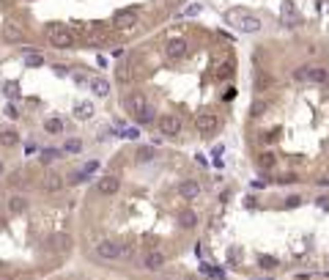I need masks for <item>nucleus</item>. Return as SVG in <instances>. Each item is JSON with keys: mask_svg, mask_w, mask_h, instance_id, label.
<instances>
[{"mask_svg": "<svg viewBox=\"0 0 329 280\" xmlns=\"http://www.w3.org/2000/svg\"><path fill=\"white\" fill-rule=\"evenodd\" d=\"M91 91L96 94V97H107V94H110V83H107V80H102V77H96L91 83Z\"/></svg>", "mask_w": 329, "mask_h": 280, "instance_id": "nucleus-22", "label": "nucleus"}, {"mask_svg": "<svg viewBox=\"0 0 329 280\" xmlns=\"http://www.w3.org/2000/svg\"><path fill=\"white\" fill-rule=\"evenodd\" d=\"M42 187L47 190V193H58V190H63V176L61 173H47Z\"/></svg>", "mask_w": 329, "mask_h": 280, "instance_id": "nucleus-13", "label": "nucleus"}, {"mask_svg": "<svg viewBox=\"0 0 329 280\" xmlns=\"http://www.w3.org/2000/svg\"><path fill=\"white\" fill-rule=\"evenodd\" d=\"M50 245L55 247V250H61V253H69L71 250V236H66V234H52L50 236Z\"/></svg>", "mask_w": 329, "mask_h": 280, "instance_id": "nucleus-16", "label": "nucleus"}, {"mask_svg": "<svg viewBox=\"0 0 329 280\" xmlns=\"http://www.w3.org/2000/svg\"><path fill=\"white\" fill-rule=\"evenodd\" d=\"M234 74V63H222L220 69H217V80H228Z\"/></svg>", "mask_w": 329, "mask_h": 280, "instance_id": "nucleus-30", "label": "nucleus"}, {"mask_svg": "<svg viewBox=\"0 0 329 280\" xmlns=\"http://www.w3.org/2000/svg\"><path fill=\"white\" fill-rule=\"evenodd\" d=\"M22 36H25V33H22V28H20V25H11V22H9V25L3 28V39H6L9 44H20V42H22Z\"/></svg>", "mask_w": 329, "mask_h": 280, "instance_id": "nucleus-14", "label": "nucleus"}, {"mask_svg": "<svg viewBox=\"0 0 329 280\" xmlns=\"http://www.w3.org/2000/svg\"><path fill=\"white\" fill-rule=\"evenodd\" d=\"M296 20H299V17H296V11H294L291 0H285V3H283V22H288V25H294Z\"/></svg>", "mask_w": 329, "mask_h": 280, "instance_id": "nucleus-26", "label": "nucleus"}, {"mask_svg": "<svg viewBox=\"0 0 329 280\" xmlns=\"http://www.w3.org/2000/svg\"><path fill=\"white\" fill-rule=\"evenodd\" d=\"M294 80L296 83H313V85H324L329 83V69L324 66H296L294 69Z\"/></svg>", "mask_w": 329, "mask_h": 280, "instance_id": "nucleus-2", "label": "nucleus"}, {"mask_svg": "<svg viewBox=\"0 0 329 280\" xmlns=\"http://www.w3.org/2000/svg\"><path fill=\"white\" fill-rule=\"evenodd\" d=\"M96 255H99V258H104V261H118L124 255V247L115 242V239H99V242H96Z\"/></svg>", "mask_w": 329, "mask_h": 280, "instance_id": "nucleus-3", "label": "nucleus"}, {"mask_svg": "<svg viewBox=\"0 0 329 280\" xmlns=\"http://www.w3.org/2000/svg\"><path fill=\"white\" fill-rule=\"evenodd\" d=\"M25 209H28V198L25 195H11L9 198V212L11 214H22Z\"/></svg>", "mask_w": 329, "mask_h": 280, "instance_id": "nucleus-17", "label": "nucleus"}, {"mask_svg": "<svg viewBox=\"0 0 329 280\" xmlns=\"http://www.w3.org/2000/svg\"><path fill=\"white\" fill-rule=\"evenodd\" d=\"M272 85H275V77L266 74V71H258V74H255V80H253V91H255V94L269 91Z\"/></svg>", "mask_w": 329, "mask_h": 280, "instance_id": "nucleus-11", "label": "nucleus"}, {"mask_svg": "<svg viewBox=\"0 0 329 280\" xmlns=\"http://www.w3.org/2000/svg\"><path fill=\"white\" fill-rule=\"evenodd\" d=\"M113 58H118V61L126 58V50H124V47H113Z\"/></svg>", "mask_w": 329, "mask_h": 280, "instance_id": "nucleus-38", "label": "nucleus"}, {"mask_svg": "<svg viewBox=\"0 0 329 280\" xmlns=\"http://www.w3.org/2000/svg\"><path fill=\"white\" fill-rule=\"evenodd\" d=\"M0 280H14V277L9 275V272H0Z\"/></svg>", "mask_w": 329, "mask_h": 280, "instance_id": "nucleus-41", "label": "nucleus"}, {"mask_svg": "<svg viewBox=\"0 0 329 280\" xmlns=\"http://www.w3.org/2000/svg\"><path fill=\"white\" fill-rule=\"evenodd\" d=\"M179 222H181V228H195L198 226V214L192 212V209H184L179 214Z\"/></svg>", "mask_w": 329, "mask_h": 280, "instance_id": "nucleus-20", "label": "nucleus"}, {"mask_svg": "<svg viewBox=\"0 0 329 280\" xmlns=\"http://www.w3.org/2000/svg\"><path fill=\"white\" fill-rule=\"evenodd\" d=\"M74 116L80 118V121L93 118V105H91V102H77V105H74Z\"/></svg>", "mask_w": 329, "mask_h": 280, "instance_id": "nucleus-19", "label": "nucleus"}, {"mask_svg": "<svg viewBox=\"0 0 329 280\" xmlns=\"http://www.w3.org/2000/svg\"><path fill=\"white\" fill-rule=\"evenodd\" d=\"M275 162H277V159H275V154H269V151H266V154H261V157H258V165L263 167V171H266V167H272Z\"/></svg>", "mask_w": 329, "mask_h": 280, "instance_id": "nucleus-31", "label": "nucleus"}, {"mask_svg": "<svg viewBox=\"0 0 329 280\" xmlns=\"http://www.w3.org/2000/svg\"><path fill=\"white\" fill-rule=\"evenodd\" d=\"M225 22L234 30H242V33H258L263 28L261 17H255V14H247V11H228L225 14Z\"/></svg>", "mask_w": 329, "mask_h": 280, "instance_id": "nucleus-1", "label": "nucleus"}, {"mask_svg": "<svg viewBox=\"0 0 329 280\" xmlns=\"http://www.w3.org/2000/svg\"><path fill=\"white\" fill-rule=\"evenodd\" d=\"M146 105H148V102H146V97H140V94H132V97L126 99V107H129L132 113H138V110H143Z\"/></svg>", "mask_w": 329, "mask_h": 280, "instance_id": "nucleus-24", "label": "nucleus"}, {"mask_svg": "<svg viewBox=\"0 0 329 280\" xmlns=\"http://www.w3.org/2000/svg\"><path fill=\"white\" fill-rule=\"evenodd\" d=\"M195 126H198V132L200 135H214L217 129H220V118H217L214 113H200L198 118H195Z\"/></svg>", "mask_w": 329, "mask_h": 280, "instance_id": "nucleus-7", "label": "nucleus"}, {"mask_svg": "<svg viewBox=\"0 0 329 280\" xmlns=\"http://www.w3.org/2000/svg\"><path fill=\"white\" fill-rule=\"evenodd\" d=\"M0 228H6V220L3 217H0Z\"/></svg>", "mask_w": 329, "mask_h": 280, "instance_id": "nucleus-43", "label": "nucleus"}, {"mask_svg": "<svg viewBox=\"0 0 329 280\" xmlns=\"http://www.w3.org/2000/svg\"><path fill=\"white\" fill-rule=\"evenodd\" d=\"M115 77H118V83H129V80H132V63H129V58H121V61H118Z\"/></svg>", "mask_w": 329, "mask_h": 280, "instance_id": "nucleus-15", "label": "nucleus"}, {"mask_svg": "<svg viewBox=\"0 0 329 280\" xmlns=\"http://www.w3.org/2000/svg\"><path fill=\"white\" fill-rule=\"evenodd\" d=\"M3 113L9 116V118H17V116H20V110L14 107V105H6V110H3Z\"/></svg>", "mask_w": 329, "mask_h": 280, "instance_id": "nucleus-36", "label": "nucleus"}, {"mask_svg": "<svg viewBox=\"0 0 329 280\" xmlns=\"http://www.w3.org/2000/svg\"><path fill=\"white\" fill-rule=\"evenodd\" d=\"M316 206H321V209H329V198H326V195H324V198H318Z\"/></svg>", "mask_w": 329, "mask_h": 280, "instance_id": "nucleus-39", "label": "nucleus"}, {"mask_svg": "<svg viewBox=\"0 0 329 280\" xmlns=\"http://www.w3.org/2000/svg\"><path fill=\"white\" fill-rule=\"evenodd\" d=\"M179 195H181V198H187V201H192V198H198V195H200V184H198V181H192V179L181 181V184H179Z\"/></svg>", "mask_w": 329, "mask_h": 280, "instance_id": "nucleus-12", "label": "nucleus"}, {"mask_svg": "<svg viewBox=\"0 0 329 280\" xmlns=\"http://www.w3.org/2000/svg\"><path fill=\"white\" fill-rule=\"evenodd\" d=\"M47 39H50V44L58 47V50H69V47L74 44V33H71L69 28H61V25H52L47 30Z\"/></svg>", "mask_w": 329, "mask_h": 280, "instance_id": "nucleus-4", "label": "nucleus"}, {"mask_svg": "<svg viewBox=\"0 0 329 280\" xmlns=\"http://www.w3.org/2000/svg\"><path fill=\"white\" fill-rule=\"evenodd\" d=\"M302 203V198L299 195H291V198H285V209H296V206Z\"/></svg>", "mask_w": 329, "mask_h": 280, "instance_id": "nucleus-34", "label": "nucleus"}, {"mask_svg": "<svg viewBox=\"0 0 329 280\" xmlns=\"http://www.w3.org/2000/svg\"><path fill=\"white\" fill-rule=\"evenodd\" d=\"M266 110H269V102H266V99H255L253 105H250V116H253V118H261Z\"/></svg>", "mask_w": 329, "mask_h": 280, "instance_id": "nucleus-25", "label": "nucleus"}, {"mask_svg": "<svg viewBox=\"0 0 329 280\" xmlns=\"http://www.w3.org/2000/svg\"><path fill=\"white\" fill-rule=\"evenodd\" d=\"M200 11H203V6H200V3H192V6H187V11H184V17H198Z\"/></svg>", "mask_w": 329, "mask_h": 280, "instance_id": "nucleus-33", "label": "nucleus"}, {"mask_svg": "<svg viewBox=\"0 0 329 280\" xmlns=\"http://www.w3.org/2000/svg\"><path fill=\"white\" fill-rule=\"evenodd\" d=\"M44 129L50 132V135H58V132L63 129V121H61V118H47V121H44Z\"/></svg>", "mask_w": 329, "mask_h": 280, "instance_id": "nucleus-28", "label": "nucleus"}, {"mask_svg": "<svg viewBox=\"0 0 329 280\" xmlns=\"http://www.w3.org/2000/svg\"><path fill=\"white\" fill-rule=\"evenodd\" d=\"M69 151V154H80V151H83V143L80 140H66V146H63Z\"/></svg>", "mask_w": 329, "mask_h": 280, "instance_id": "nucleus-32", "label": "nucleus"}, {"mask_svg": "<svg viewBox=\"0 0 329 280\" xmlns=\"http://www.w3.org/2000/svg\"><path fill=\"white\" fill-rule=\"evenodd\" d=\"M138 22H140V17H138V11H134V9H124V11H118L113 17V25L118 30H124V33H132V30L138 28Z\"/></svg>", "mask_w": 329, "mask_h": 280, "instance_id": "nucleus-5", "label": "nucleus"}, {"mask_svg": "<svg viewBox=\"0 0 329 280\" xmlns=\"http://www.w3.org/2000/svg\"><path fill=\"white\" fill-rule=\"evenodd\" d=\"M134 157H138V162H151V159H157V148L154 146H140Z\"/></svg>", "mask_w": 329, "mask_h": 280, "instance_id": "nucleus-23", "label": "nucleus"}, {"mask_svg": "<svg viewBox=\"0 0 329 280\" xmlns=\"http://www.w3.org/2000/svg\"><path fill=\"white\" fill-rule=\"evenodd\" d=\"M184 129V121L179 116H162L159 118V132L165 135V138H179Z\"/></svg>", "mask_w": 329, "mask_h": 280, "instance_id": "nucleus-6", "label": "nucleus"}, {"mask_svg": "<svg viewBox=\"0 0 329 280\" xmlns=\"http://www.w3.org/2000/svg\"><path fill=\"white\" fill-rule=\"evenodd\" d=\"M154 118H157V110L151 107V105H146L143 110H138V113H134V121H138V124H143V126H146V124H151Z\"/></svg>", "mask_w": 329, "mask_h": 280, "instance_id": "nucleus-18", "label": "nucleus"}, {"mask_svg": "<svg viewBox=\"0 0 329 280\" xmlns=\"http://www.w3.org/2000/svg\"><path fill=\"white\" fill-rule=\"evenodd\" d=\"M6 173V165H3V159H0V176H3Z\"/></svg>", "mask_w": 329, "mask_h": 280, "instance_id": "nucleus-42", "label": "nucleus"}, {"mask_svg": "<svg viewBox=\"0 0 329 280\" xmlns=\"http://www.w3.org/2000/svg\"><path fill=\"white\" fill-rule=\"evenodd\" d=\"M143 267H146L148 272H157L165 267V253L162 250H148L146 258H143Z\"/></svg>", "mask_w": 329, "mask_h": 280, "instance_id": "nucleus-9", "label": "nucleus"}, {"mask_svg": "<svg viewBox=\"0 0 329 280\" xmlns=\"http://www.w3.org/2000/svg\"><path fill=\"white\" fill-rule=\"evenodd\" d=\"M236 99V88H228L225 94H222V102H234Z\"/></svg>", "mask_w": 329, "mask_h": 280, "instance_id": "nucleus-35", "label": "nucleus"}, {"mask_svg": "<svg viewBox=\"0 0 329 280\" xmlns=\"http://www.w3.org/2000/svg\"><path fill=\"white\" fill-rule=\"evenodd\" d=\"M6 94H9V97H17V94H20L17 83H9V85H6Z\"/></svg>", "mask_w": 329, "mask_h": 280, "instance_id": "nucleus-37", "label": "nucleus"}, {"mask_svg": "<svg viewBox=\"0 0 329 280\" xmlns=\"http://www.w3.org/2000/svg\"><path fill=\"white\" fill-rule=\"evenodd\" d=\"M96 190H99L102 195H115L118 190H121V179H118L115 173L99 176V179H96Z\"/></svg>", "mask_w": 329, "mask_h": 280, "instance_id": "nucleus-8", "label": "nucleus"}, {"mask_svg": "<svg viewBox=\"0 0 329 280\" xmlns=\"http://www.w3.org/2000/svg\"><path fill=\"white\" fill-rule=\"evenodd\" d=\"M165 55L167 58H181V55H187V42L184 39H170V42L165 44Z\"/></svg>", "mask_w": 329, "mask_h": 280, "instance_id": "nucleus-10", "label": "nucleus"}, {"mask_svg": "<svg viewBox=\"0 0 329 280\" xmlns=\"http://www.w3.org/2000/svg\"><path fill=\"white\" fill-rule=\"evenodd\" d=\"M203 272H206V275H211V277H217V269L214 267H206V264H203Z\"/></svg>", "mask_w": 329, "mask_h": 280, "instance_id": "nucleus-40", "label": "nucleus"}, {"mask_svg": "<svg viewBox=\"0 0 329 280\" xmlns=\"http://www.w3.org/2000/svg\"><path fill=\"white\" fill-rule=\"evenodd\" d=\"M258 267L261 269H275L277 267V258H272V255H258Z\"/></svg>", "mask_w": 329, "mask_h": 280, "instance_id": "nucleus-29", "label": "nucleus"}, {"mask_svg": "<svg viewBox=\"0 0 329 280\" xmlns=\"http://www.w3.org/2000/svg\"><path fill=\"white\" fill-rule=\"evenodd\" d=\"M17 143H20V135L14 129H3V132H0V146L11 148V146H17Z\"/></svg>", "mask_w": 329, "mask_h": 280, "instance_id": "nucleus-21", "label": "nucleus"}, {"mask_svg": "<svg viewBox=\"0 0 329 280\" xmlns=\"http://www.w3.org/2000/svg\"><path fill=\"white\" fill-rule=\"evenodd\" d=\"M25 63L28 66H42L44 58L38 55V50H25Z\"/></svg>", "mask_w": 329, "mask_h": 280, "instance_id": "nucleus-27", "label": "nucleus"}]
</instances>
